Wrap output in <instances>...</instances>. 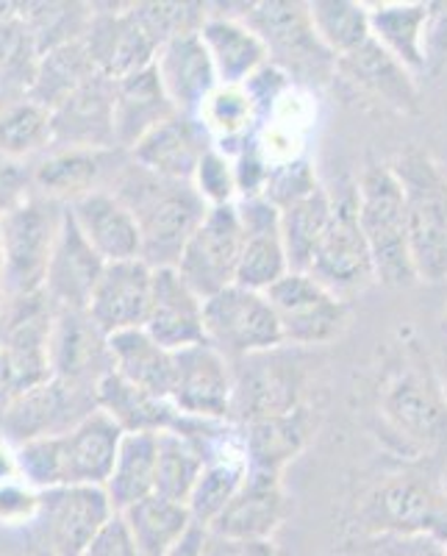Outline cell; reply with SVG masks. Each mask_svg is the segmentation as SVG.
I'll use <instances>...</instances> for the list:
<instances>
[{
	"mask_svg": "<svg viewBox=\"0 0 447 556\" xmlns=\"http://www.w3.org/2000/svg\"><path fill=\"white\" fill-rule=\"evenodd\" d=\"M381 434L409 462L447 465V390L439 367L417 345H404L381 376L375 399Z\"/></svg>",
	"mask_w": 447,
	"mask_h": 556,
	"instance_id": "obj_1",
	"label": "cell"
},
{
	"mask_svg": "<svg viewBox=\"0 0 447 556\" xmlns=\"http://www.w3.org/2000/svg\"><path fill=\"white\" fill-rule=\"evenodd\" d=\"M108 190L128 206L142 237V262L158 267H176L183 248L192 240L208 212V203L197 195L192 181L162 178L145 167L133 165L117 173Z\"/></svg>",
	"mask_w": 447,
	"mask_h": 556,
	"instance_id": "obj_2",
	"label": "cell"
},
{
	"mask_svg": "<svg viewBox=\"0 0 447 556\" xmlns=\"http://www.w3.org/2000/svg\"><path fill=\"white\" fill-rule=\"evenodd\" d=\"M353 538L367 534H431L447 543L445 468L409 462L395 473L372 481L356 501Z\"/></svg>",
	"mask_w": 447,
	"mask_h": 556,
	"instance_id": "obj_3",
	"label": "cell"
},
{
	"mask_svg": "<svg viewBox=\"0 0 447 556\" xmlns=\"http://www.w3.org/2000/svg\"><path fill=\"white\" fill-rule=\"evenodd\" d=\"M404 190L417 281L447 285V167L429 148H404L389 162Z\"/></svg>",
	"mask_w": 447,
	"mask_h": 556,
	"instance_id": "obj_4",
	"label": "cell"
},
{
	"mask_svg": "<svg viewBox=\"0 0 447 556\" xmlns=\"http://www.w3.org/2000/svg\"><path fill=\"white\" fill-rule=\"evenodd\" d=\"M245 23L265 42L270 64L286 73L295 87L322 89L336 81V56L317 34L309 3L303 0L251 3Z\"/></svg>",
	"mask_w": 447,
	"mask_h": 556,
	"instance_id": "obj_5",
	"label": "cell"
},
{
	"mask_svg": "<svg viewBox=\"0 0 447 556\" xmlns=\"http://www.w3.org/2000/svg\"><path fill=\"white\" fill-rule=\"evenodd\" d=\"M356 190H359V226L370 245L379 285L392 290L414 287L417 270L411 262L404 190L389 162H370L361 170Z\"/></svg>",
	"mask_w": 447,
	"mask_h": 556,
	"instance_id": "obj_6",
	"label": "cell"
},
{
	"mask_svg": "<svg viewBox=\"0 0 447 556\" xmlns=\"http://www.w3.org/2000/svg\"><path fill=\"white\" fill-rule=\"evenodd\" d=\"M53 320L56 304L44 290L7 301L0 312V406L53 379Z\"/></svg>",
	"mask_w": 447,
	"mask_h": 556,
	"instance_id": "obj_7",
	"label": "cell"
},
{
	"mask_svg": "<svg viewBox=\"0 0 447 556\" xmlns=\"http://www.w3.org/2000/svg\"><path fill=\"white\" fill-rule=\"evenodd\" d=\"M64 208L67 206L31 192L0 220V260H3L7 301L37 295L44 290Z\"/></svg>",
	"mask_w": 447,
	"mask_h": 556,
	"instance_id": "obj_8",
	"label": "cell"
},
{
	"mask_svg": "<svg viewBox=\"0 0 447 556\" xmlns=\"http://www.w3.org/2000/svg\"><path fill=\"white\" fill-rule=\"evenodd\" d=\"M306 362L301 348H276L233 362L231 420L240 426L286 415L306 404Z\"/></svg>",
	"mask_w": 447,
	"mask_h": 556,
	"instance_id": "obj_9",
	"label": "cell"
},
{
	"mask_svg": "<svg viewBox=\"0 0 447 556\" xmlns=\"http://www.w3.org/2000/svg\"><path fill=\"white\" fill-rule=\"evenodd\" d=\"M114 515L103 486H53L42 490L26 534L39 556H81Z\"/></svg>",
	"mask_w": 447,
	"mask_h": 556,
	"instance_id": "obj_10",
	"label": "cell"
},
{
	"mask_svg": "<svg viewBox=\"0 0 447 556\" xmlns=\"http://www.w3.org/2000/svg\"><path fill=\"white\" fill-rule=\"evenodd\" d=\"M206 342L231 362L284 348V331L267 292H253L240 285L226 287L203 301Z\"/></svg>",
	"mask_w": 447,
	"mask_h": 556,
	"instance_id": "obj_11",
	"label": "cell"
},
{
	"mask_svg": "<svg viewBox=\"0 0 447 556\" xmlns=\"http://www.w3.org/2000/svg\"><path fill=\"white\" fill-rule=\"evenodd\" d=\"M309 276H315L322 287H328L342 301L359 295L379 281L370 245H367L359 226L356 181H345L334 192V220L328 226V235L322 237L315 260H311Z\"/></svg>",
	"mask_w": 447,
	"mask_h": 556,
	"instance_id": "obj_12",
	"label": "cell"
},
{
	"mask_svg": "<svg viewBox=\"0 0 447 556\" xmlns=\"http://www.w3.org/2000/svg\"><path fill=\"white\" fill-rule=\"evenodd\" d=\"M98 409L95 387L51 379L0 406V434L17 448L42 437L67 434Z\"/></svg>",
	"mask_w": 447,
	"mask_h": 556,
	"instance_id": "obj_13",
	"label": "cell"
},
{
	"mask_svg": "<svg viewBox=\"0 0 447 556\" xmlns=\"http://www.w3.org/2000/svg\"><path fill=\"white\" fill-rule=\"evenodd\" d=\"M267 298L281 320L284 342L301 351L331 345L345 334L350 323L347 301L322 287L309 273H286L272 290H267Z\"/></svg>",
	"mask_w": 447,
	"mask_h": 556,
	"instance_id": "obj_14",
	"label": "cell"
},
{
	"mask_svg": "<svg viewBox=\"0 0 447 556\" xmlns=\"http://www.w3.org/2000/svg\"><path fill=\"white\" fill-rule=\"evenodd\" d=\"M242 245H245V231L237 215V203L212 206L183 248L176 270L206 301L226 287L237 285Z\"/></svg>",
	"mask_w": 447,
	"mask_h": 556,
	"instance_id": "obj_15",
	"label": "cell"
},
{
	"mask_svg": "<svg viewBox=\"0 0 447 556\" xmlns=\"http://www.w3.org/2000/svg\"><path fill=\"white\" fill-rule=\"evenodd\" d=\"M92 7L95 14L84 34V45L98 73L120 81L139 70L153 67L158 48L137 20L131 3H92Z\"/></svg>",
	"mask_w": 447,
	"mask_h": 556,
	"instance_id": "obj_16",
	"label": "cell"
},
{
	"mask_svg": "<svg viewBox=\"0 0 447 556\" xmlns=\"http://www.w3.org/2000/svg\"><path fill=\"white\" fill-rule=\"evenodd\" d=\"M336 81L345 84L356 96L370 98L406 117L420 114L422 109L417 76H411L375 37L336 56Z\"/></svg>",
	"mask_w": 447,
	"mask_h": 556,
	"instance_id": "obj_17",
	"label": "cell"
},
{
	"mask_svg": "<svg viewBox=\"0 0 447 556\" xmlns=\"http://www.w3.org/2000/svg\"><path fill=\"white\" fill-rule=\"evenodd\" d=\"M128 153L120 148H53L34 165V192L62 206H73L98 190H108L126 167Z\"/></svg>",
	"mask_w": 447,
	"mask_h": 556,
	"instance_id": "obj_18",
	"label": "cell"
},
{
	"mask_svg": "<svg viewBox=\"0 0 447 556\" xmlns=\"http://www.w3.org/2000/svg\"><path fill=\"white\" fill-rule=\"evenodd\" d=\"M233 362L215 345L201 342L176 351V384L173 404L192 417L231 420Z\"/></svg>",
	"mask_w": 447,
	"mask_h": 556,
	"instance_id": "obj_19",
	"label": "cell"
},
{
	"mask_svg": "<svg viewBox=\"0 0 447 556\" xmlns=\"http://www.w3.org/2000/svg\"><path fill=\"white\" fill-rule=\"evenodd\" d=\"M53 379L95 387L114 370L108 334L87 309H56L51 334Z\"/></svg>",
	"mask_w": 447,
	"mask_h": 556,
	"instance_id": "obj_20",
	"label": "cell"
},
{
	"mask_svg": "<svg viewBox=\"0 0 447 556\" xmlns=\"http://www.w3.org/2000/svg\"><path fill=\"white\" fill-rule=\"evenodd\" d=\"M292 515V495L284 473L247 470L240 493L233 495L226 513L208 526L212 534L242 540H272Z\"/></svg>",
	"mask_w": 447,
	"mask_h": 556,
	"instance_id": "obj_21",
	"label": "cell"
},
{
	"mask_svg": "<svg viewBox=\"0 0 447 556\" xmlns=\"http://www.w3.org/2000/svg\"><path fill=\"white\" fill-rule=\"evenodd\" d=\"M142 329L167 351H183L206 342L203 298L181 278L176 267L153 270V292Z\"/></svg>",
	"mask_w": 447,
	"mask_h": 556,
	"instance_id": "obj_22",
	"label": "cell"
},
{
	"mask_svg": "<svg viewBox=\"0 0 447 556\" xmlns=\"http://www.w3.org/2000/svg\"><path fill=\"white\" fill-rule=\"evenodd\" d=\"M215 148V139L203 126L201 117L190 114H173L170 121L153 128L128 151L133 165L145 167L162 178L173 181H192L197 165L208 151Z\"/></svg>",
	"mask_w": 447,
	"mask_h": 556,
	"instance_id": "obj_23",
	"label": "cell"
},
{
	"mask_svg": "<svg viewBox=\"0 0 447 556\" xmlns=\"http://www.w3.org/2000/svg\"><path fill=\"white\" fill-rule=\"evenodd\" d=\"M103 270H106V260L89 245L81 228L69 215V208H64L51 267L44 278V295L51 298L56 309H87Z\"/></svg>",
	"mask_w": 447,
	"mask_h": 556,
	"instance_id": "obj_24",
	"label": "cell"
},
{
	"mask_svg": "<svg viewBox=\"0 0 447 556\" xmlns=\"http://www.w3.org/2000/svg\"><path fill=\"white\" fill-rule=\"evenodd\" d=\"M153 292V267L142 260L112 262L98 281L87 312L108 337L142 329Z\"/></svg>",
	"mask_w": 447,
	"mask_h": 556,
	"instance_id": "obj_25",
	"label": "cell"
},
{
	"mask_svg": "<svg viewBox=\"0 0 447 556\" xmlns=\"http://www.w3.org/2000/svg\"><path fill=\"white\" fill-rule=\"evenodd\" d=\"M53 148H95L112 151L114 139V81L101 76L89 78L67 101L51 112Z\"/></svg>",
	"mask_w": 447,
	"mask_h": 556,
	"instance_id": "obj_26",
	"label": "cell"
},
{
	"mask_svg": "<svg viewBox=\"0 0 447 556\" xmlns=\"http://www.w3.org/2000/svg\"><path fill=\"white\" fill-rule=\"evenodd\" d=\"M153 67H156L164 92H167L178 114L201 117L206 101L220 87L215 62L208 56L201 34H190V37L162 45Z\"/></svg>",
	"mask_w": 447,
	"mask_h": 556,
	"instance_id": "obj_27",
	"label": "cell"
},
{
	"mask_svg": "<svg viewBox=\"0 0 447 556\" xmlns=\"http://www.w3.org/2000/svg\"><path fill=\"white\" fill-rule=\"evenodd\" d=\"M123 437L126 431L101 409L59 437L64 486H106Z\"/></svg>",
	"mask_w": 447,
	"mask_h": 556,
	"instance_id": "obj_28",
	"label": "cell"
},
{
	"mask_svg": "<svg viewBox=\"0 0 447 556\" xmlns=\"http://www.w3.org/2000/svg\"><path fill=\"white\" fill-rule=\"evenodd\" d=\"M242 429H245L247 468L284 473L286 465L295 462L315 440L320 429V412L311 404H303L295 412L256 420Z\"/></svg>",
	"mask_w": 447,
	"mask_h": 556,
	"instance_id": "obj_29",
	"label": "cell"
},
{
	"mask_svg": "<svg viewBox=\"0 0 447 556\" xmlns=\"http://www.w3.org/2000/svg\"><path fill=\"white\" fill-rule=\"evenodd\" d=\"M67 208L81 235L106 260V265L142 260V237L137 220L112 190L92 192Z\"/></svg>",
	"mask_w": 447,
	"mask_h": 556,
	"instance_id": "obj_30",
	"label": "cell"
},
{
	"mask_svg": "<svg viewBox=\"0 0 447 556\" xmlns=\"http://www.w3.org/2000/svg\"><path fill=\"white\" fill-rule=\"evenodd\" d=\"M98 406L126 434H142V431L148 434H162V431L187 434L192 424V415H183L173 401L139 390L114 370L98 384Z\"/></svg>",
	"mask_w": 447,
	"mask_h": 556,
	"instance_id": "obj_31",
	"label": "cell"
},
{
	"mask_svg": "<svg viewBox=\"0 0 447 556\" xmlns=\"http://www.w3.org/2000/svg\"><path fill=\"white\" fill-rule=\"evenodd\" d=\"M176 106L164 92L156 67L139 70L133 76L114 81V139L120 151H131L164 121H170Z\"/></svg>",
	"mask_w": 447,
	"mask_h": 556,
	"instance_id": "obj_32",
	"label": "cell"
},
{
	"mask_svg": "<svg viewBox=\"0 0 447 556\" xmlns=\"http://www.w3.org/2000/svg\"><path fill=\"white\" fill-rule=\"evenodd\" d=\"M201 39L212 62H215L220 87H242L258 67L270 62L265 42L240 17L212 12L206 26H203Z\"/></svg>",
	"mask_w": 447,
	"mask_h": 556,
	"instance_id": "obj_33",
	"label": "cell"
},
{
	"mask_svg": "<svg viewBox=\"0 0 447 556\" xmlns=\"http://www.w3.org/2000/svg\"><path fill=\"white\" fill-rule=\"evenodd\" d=\"M114 356V374L131 381L139 390L158 395V399H173V384H176V351L158 345L145 329L120 331L108 337Z\"/></svg>",
	"mask_w": 447,
	"mask_h": 556,
	"instance_id": "obj_34",
	"label": "cell"
},
{
	"mask_svg": "<svg viewBox=\"0 0 447 556\" xmlns=\"http://www.w3.org/2000/svg\"><path fill=\"white\" fill-rule=\"evenodd\" d=\"M370 28L372 37L409 70L411 76H425V23H429L431 3L422 0H395V3H372Z\"/></svg>",
	"mask_w": 447,
	"mask_h": 556,
	"instance_id": "obj_35",
	"label": "cell"
},
{
	"mask_svg": "<svg viewBox=\"0 0 447 556\" xmlns=\"http://www.w3.org/2000/svg\"><path fill=\"white\" fill-rule=\"evenodd\" d=\"M156 459L158 440L156 434H126L117 451V462L106 481V495L112 501L114 513H126L128 506L145 501L156 493Z\"/></svg>",
	"mask_w": 447,
	"mask_h": 556,
	"instance_id": "obj_36",
	"label": "cell"
},
{
	"mask_svg": "<svg viewBox=\"0 0 447 556\" xmlns=\"http://www.w3.org/2000/svg\"><path fill=\"white\" fill-rule=\"evenodd\" d=\"M98 70L92 56H89L87 45L69 42L62 48H53V51L42 53L34 70L31 87H28V98L39 106H44L48 112L62 106L78 87L95 78Z\"/></svg>",
	"mask_w": 447,
	"mask_h": 556,
	"instance_id": "obj_37",
	"label": "cell"
},
{
	"mask_svg": "<svg viewBox=\"0 0 447 556\" xmlns=\"http://www.w3.org/2000/svg\"><path fill=\"white\" fill-rule=\"evenodd\" d=\"M331 220H334V192L328 190L325 184L309 198L281 208V237H284L292 270L309 273L311 260H315L322 237L328 235Z\"/></svg>",
	"mask_w": 447,
	"mask_h": 556,
	"instance_id": "obj_38",
	"label": "cell"
},
{
	"mask_svg": "<svg viewBox=\"0 0 447 556\" xmlns=\"http://www.w3.org/2000/svg\"><path fill=\"white\" fill-rule=\"evenodd\" d=\"M120 515L145 556H167L195 526L187 504H176L162 495H148Z\"/></svg>",
	"mask_w": 447,
	"mask_h": 556,
	"instance_id": "obj_39",
	"label": "cell"
},
{
	"mask_svg": "<svg viewBox=\"0 0 447 556\" xmlns=\"http://www.w3.org/2000/svg\"><path fill=\"white\" fill-rule=\"evenodd\" d=\"M201 123L208 128L215 146L233 156L247 139L261 134L256 121V109L242 87H217L201 112Z\"/></svg>",
	"mask_w": 447,
	"mask_h": 556,
	"instance_id": "obj_40",
	"label": "cell"
},
{
	"mask_svg": "<svg viewBox=\"0 0 447 556\" xmlns=\"http://www.w3.org/2000/svg\"><path fill=\"white\" fill-rule=\"evenodd\" d=\"M92 14V3H20V17L26 20L39 56L62 45L81 42Z\"/></svg>",
	"mask_w": 447,
	"mask_h": 556,
	"instance_id": "obj_41",
	"label": "cell"
},
{
	"mask_svg": "<svg viewBox=\"0 0 447 556\" xmlns=\"http://www.w3.org/2000/svg\"><path fill=\"white\" fill-rule=\"evenodd\" d=\"M156 459V493L176 504H190V495L195 490L197 479L206 470V456L176 431H162Z\"/></svg>",
	"mask_w": 447,
	"mask_h": 556,
	"instance_id": "obj_42",
	"label": "cell"
},
{
	"mask_svg": "<svg viewBox=\"0 0 447 556\" xmlns=\"http://www.w3.org/2000/svg\"><path fill=\"white\" fill-rule=\"evenodd\" d=\"M292 273L281 231H245L237 285L253 292H267Z\"/></svg>",
	"mask_w": 447,
	"mask_h": 556,
	"instance_id": "obj_43",
	"label": "cell"
},
{
	"mask_svg": "<svg viewBox=\"0 0 447 556\" xmlns=\"http://www.w3.org/2000/svg\"><path fill=\"white\" fill-rule=\"evenodd\" d=\"M311 20L322 42L331 48L334 56L359 48L372 37L370 9L356 0H315L309 3Z\"/></svg>",
	"mask_w": 447,
	"mask_h": 556,
	"instance_id": "obj_44",
	"label": "cell"
},
{
	"mask_svg": "<svg viewBox=\"0 0 447 556\" xmlns=\"http://www.w3.org/2000/svg\"><path fill=\"white\" fill-rule=\"evenodd\" d=\"M131 9L156 48L173 39L201 34L212 14V7L201 0H148V3H131Z\"/></svg>",
	"mask_w": 447,
	"mask_h": 556,
	"instance_id": "obj_45",
	"label": "cell"
},
{
	"mask_svg": "<svg viewBox=\"0 0 447 556\" xmlns=\"http://www.w3.org/2000/svg\"><path fill=\"white\" fill-rule=\"evenodd\" d=\"M247 470H251L247 462H208L195 490H192L190 504H187L192 520L203 529L215 523L226 513V506L231 504L233 495L240 493Z\"/></svg>",
	"mask_w": 447,
	"mask_h": 556,
	"instance_id": "obj_46",
	"label": "cell"
},
{
	"mask_svg": "<svg viewBox=\"0 0 447 556\" xmlns=\"http://www.w3.org/2000/svg\"><path fill=\"white\" fill-rule=\"evenodd\" d=\"M322 181L317 178L315 162L309 156H290L272 165L270 181H267L265 198L278 208H286L292 203L309 198L320 190Z\"/></svg>",
	"mask_w": 447,
	"mask_h": 556,
	"instance_id": "obj_47",
	"label": "cell"
},
{
	"mask_svg": "<svg viewBox=\"0 0 447 556\" xmlns=\"http://www.w3.org/2000/svg\"><path fill=\"white\" fill-rule=\"evenodd\" d=\"M345 556H447V543L431 534H367L350 538Z\"/></svg>",
	"mask_w": 447,
	"mask_h": 556,
	"instance_id": "obj_48",
	"label": "cell"
},
{
	"mask_svg": "<svg viewBox=\"0 0 447 556\" xmlns=\"http://www.w3.org/2000/svg\"><path fill=\"white\" fill-rule=\"evenodd\" d=\"M192 187L197 190V195L212 206H228V203L240 201V192H237V173H233V159L228 153H222L220 148H212L206 156L201 159L197 165L195 178H192Z\"/></svg>",
	"mask_w": 447,
	"mask_h": 556,
	"instance_id": "obj_49",
	"label": "cell"
},
{
	"mask_svg": "<svg viewBox=\"0 0 447 556\" xmlns=\"http://www.w3.org/2000/svg\"><path fill=\"white\" fill-rule=\"evenodd\" d=\"M242 89H245L247 98H251L253 109H256L258 126L265 131L267 123L272 121V114L278 112V106L284 103V98L295 89V84H292L290 78H286V73H281L276 64L267 62L265 67H258L256 73L242 84Z\"/></svg>",
	"mask_w": 447,
	"mask_h": 556,
	"instance_id": "obj_50",
	"label": "cell"
},
{
	"mask_svg": "<svg viewBox=\"0 0 447 556\" xmlns=\"http://www.w3.org/2000/svg\"><path fill=\"white\" fill-rule=\"evenodd\" d=\"M231 159H233V173H237V192H240V201L265 195L267 181H270V173H272V162L270 156H267L265 146H261V134L247 139L245 146L233 153Z\"/></svg>",
	"mask_w": 447,
	"mask_h": 556,
	"instance_id": "obj_51",
	"label": "cell"
},
{
	"mask_svg": "<svg viewBox=\"0 0 447 556\" xmlns=\"http://www.w3.org/2000/svg\"><path fill=\"white\" fill-rule=\"evenodd\" d=\"M42 493L23 479L0 484V526L7 529H28L39 513Z\"/></svg>",
	"mask_w": 447,
	"mask_h": 556,
	"instance_id": "obj_52",
	"label": "cell"
},
{
	"mask_svg": "<svg viewBox=\"0 0 447 556\" xmlns=\"http://www.w3.org/2000/svg\"><path fill=\"white\" fill-rule=\"evenodd\" d=\"M422 51H425V76H442L447 70V0L431 3Z\"/></svg>",
	"mask_w": 447,
	"mask_h": 556,
	"instance_id": "obj_53",
	"label": "cell"
},
{
	"mask_svg": "<svg viewBox=\"0 0 447 556\" xmlns=\"http://www.w3.org/2000/svg\"><path fill=\"white\" fill-rule=\"evenodd\" d=\"M34 192V165L0 156V220Z\"/></svg>",
	"mask_w": 447,
	"mask_h": 556,
	"instance_id": "obj_54",
	"label": "cell"
},
{
	"mask_svg": "<svg viewBox=\"0 0 447 556\" xmlns=\"http://www.w3.org/2000/svg\"><path fill=\"white\" fill-rule=\"evenodd\" d=\"M81 556H145L142 548L133 540L131 529L123 520V515L117 513L101 531H98V538L87 545Z\"/></svg>",
	"mask_w": 447,
	"mask_h": 556,
	"instance_id": "obj_55",
	"label": "cell"
},
{
	"mask_svg": "<svg viewBox=\"0 0 447 556\" xmlns=\"http://www.w3.org/2000/svg\"><path fill=\"white\" fill-rule=\"evenodd\" d=\"M201 556H281V554H278L272 540L226 538V534H212V531H208Z\"/></svg>",
	"mask_w": 447,
	"mask_h": 556,
	"instance_id": "obj_56",
	"label": "cell"
},
{
	"mask_svg": "<svg viewBox=\"0 0 447 556\" xmlns=\"http://www.w3.org/2000/svg\"><path fill=\"white\" fill-rule=\"evenodd\" d=\"M206 534H208V531L203 529V526L195 523V526H192L190 534H187V538H183L181 543H178L176 548H173L167 556H201L203 543H206Z\"/></svg>",
	"mask_w": 447,
	"mask_h": 556,
	"instance_id": "obj_57",
	"label": "cell"
},
{
	"mask_svg": "<svg viewBox=\"0 0 447 556\" xmlns=\"http://www.w3.org/2000/svg\"><path fill=\"white\" fill-rule=\"evenodd\" d=\"M20 479L17 473V456H14V445L9 443L7 437L0 434V484Z\"/></svg>",
	"mask_w": 447,
	"mask_h": 556,
	"instance_id": "obj_58",
	"label": "cell"
},
{
	"mask_svg": "<svg viewBox=\"0 0 447 556\" xmlns=\"http://www.w3.org/2000/svg\"><path fill=\"white\" fill-rule=\"evenodd\" d=\"M7 306V285H3V260H0V312Z\"/></svg>",
	"mask_w": 447,
	"mask_h": 556,
	"instance_id": "obj_59",
	"label": "cell"
},
{
	"mask_svg": "<svg viewBox=\"0 0 447 556\" xmlns=\"http://www.w3.org/2000/svg\"><path fill=\"white\" fill-rule=\"evenodd\" d=\"M436 367H439V376H442V381H445V390H447V342H445V354H442V362Z\"/></svg>",
	"mask_w": 447,
	"mask_h": 556,
	"instance_id": "obj_60",
	"label": "cell"
},
{
	"mask_svg": "<svg viewBox=\"0 0 447 556\" xmlns=\"http://www.w3.org/2000/svg\"><path fill=\"white\" fill-rule=\"evenodd\" d=\"M445 334H447V317H445Z\"/></svg>",
	"mask_w": 447,
	"mask_h": 556,
	"instance_id": "obj_61",
	"label": "cell"
},
{
	"mask_svg": "<svg viewBox=\"0 0 447 556\" xmlns=\"http://www.w3.org/2000/svg\"><path fill=\"white\" fill-rule=\"evenodd\" d=\"M445 481H447V465H445Z\"/></svg>",
	"mask_w": 447,
	"mask_h": 556,
	"instance_id": "obj_62",
	"label": "cell"
}]
</instances>
